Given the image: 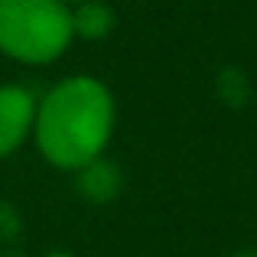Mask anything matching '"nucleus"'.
<instances>
[{
    "instance_id": "1",
    "label": "nucleus",
    "mask_w": 257,
    "mask_h": 257,
    "mask_svg": "<svg viewBox=\"0 0 257 257\" xmlns=\"http://www.w3.org/2000/svg\"><path fill=\"white\" fill-rule=\"evenodd\" d=\"M114 131L117 98L98 75H65L52 82L36 101L33 147L59 173H78L98 157H107Z\"/></svg>"
},
{
    "instance_id": "6",
    "label": "nucleus",
    "mask_w": 257,
    "mask_h": 257,
    "mask_svg": "<svg viewBox=\"0 0 257 257\" xmlns=\"http://www.w3.org/2000/svg\"><path fill=\"white\" fill-rule=\"evenodd\" d=\"M39 257H78L75 251H65V247H52V251H46V254H39Z\"/></svg>"
},
{
    "instance_id": "4",
    "label": "nucleus",
    "mask_w": 257,
    "mask_h": 257,
    "mask_svg": "<svg viewBox=\"0 0 257 257\" xmlns=\"http://www.w3.org/2000/svg\"><path fill=\"white\" fill-rule=\"evenodd\" d=\"M75 179H78L75 186H78V192H82V199H88L91 205H107V202H114L124 192V173L107 157H98L94 163L82 166V170L75 173Z\"/></svg>"
},
{
    "instance_id": "8",
    "label": "nucleus",
    "mask_w": 257,
    "mask_h": 257,
    "mask_svg": "<svg viewBox=\"0 0 257 257\" xmlns=\"http://www.w3.org/2000/svg\"><path fill=\"white\" fill-rule=\"evenodd\" d=\"M62 4H65V7H75V4H82V0H62Z\"/></svg>"
},
{
    "instance_id": "2",
    "label": "nucleus",
    "mask_w": 257,
    "mask_h": 257,
    "mask_svg": "<svg viewBox=\"0 0 257 257\" xmlns=\"http://www.w3.org/2000/svg\"><path fill=\"white\" fill-rule=\"evenodd\" d=\"M75 43L72 7L62 0H0V56L26 69H43Z\"/></svg>"
},
{
    "instance_id": "5",
    "label": "nucleus",
    "mask_w": 257,
    "mask_h": 257,
    "mask_svg": "<svg viewBox=\"0 0 257 257\" xmlns=\"http://www.w3.org/2000/svg\"><path fill=\"white\" fill-rule=\"evenodd\" d=\"M117 26V13L107 0H82L72 7V33L85 43H101Z\"/></svg>"
},
{
    "instance_id": "3",
    "label": "nucleus",
    "mask_w": 257,
    "mask_h": 257,
    "mask_svg": "<svg viewBox=\"0 0 257 257\" xmlns=\"http://www.w3.org/2000/svg\"><path fill=\"white\" fill-rule=\"evenodd\" d=\"M36 101L33 88L4 82L0 85V160H10L33 140L36 124Z\"/></svg>"
},
{
    "instance_id": "7",
    "label": "nucleus",
    "mask_w": 257,
    "mask_h": 257,
    "mask_svg": "<svg viewBox=\"0 0 257 257\" xmlns=\"http://www.w3.org/2000/svg\"><path fill=\"white\" fill-rule=\"evenodd\" d=\"M228 257H257V247H244V251H234V254H228Z\"/></svg>"
}]
</instances>
